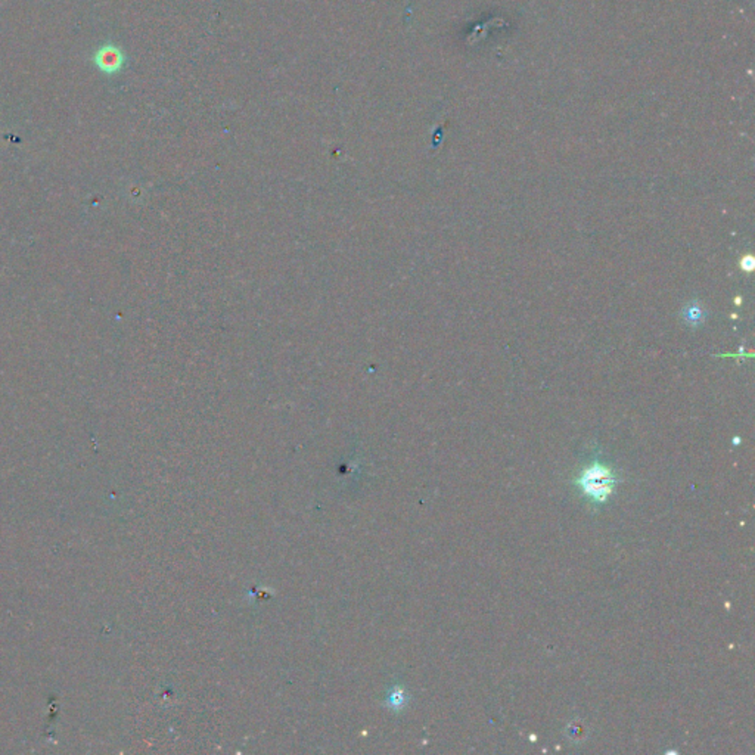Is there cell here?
I'll return each mask as SVG.
<instances>
[{
    "mask_svg": "<svg viewBox=\"0 0 755 755\" xmlns=\"http://www.w3.org/2000/svg\"><path fill=\"white\" fill-rule=\"evenodd\" d=\"M576 483L585 497H589L595 503H604L612 495L617 476L607 465L595 462L584 468Z\"/></svg>",
    "mask_w": 755,
    "mask_h": 755,
    "instance_id": "obj_1",
    "label": "cell"
},
{
    "mask_svg": "<svg viewBox=\"0 0 755 755\" xmlns=\"http://www.w3.org/2000/svg\"><path fill=\"white\" fill-rule=\"evenodd\" d=\"M95 63L99 67V70L111 74V72H117L121 68L122 63H125V58H122L121 51L115 48V46H105V48L98 51L95 56Z\"/></svg>",
    "mask_w": 755,
    "mask_h": 755,
    "instance_id": "obj_2",
    "label": "cell"
},
{
    "mask_svg": "<svg viewBox=\"0 0 755 755\" xmlns=\"http://www.w3.org/2000/svg\"><path fill=\"white\" fill-rule=\"evenodd\" d=\"M683 317L687 323H692V325H699V323H702L704 317H705V312L702 307L699 304H689L685 312H683Z\"/></svg>",
    "mask_w": 755,
    "mask_h": 755,
    "instance_id": "obj_3",
    "label": "cell"
},
{
    "mask_svg": "<svg viewBox=\"0 0 755 755\" xmlns=\"http://www.w3.org/2000/svg\"><path fill=\"white\" fill-rule=\"evenodd\" d=\"M754 266H755V261H754V257L752 255H745L741 261V267L742 270L745 272H752L754 270Z\"/></svg>",
    "mask_w": 755,
    "mask_h": 755,
    "instance_id": "obj_4",
    "label": "cell"
}]
</instances>
